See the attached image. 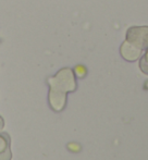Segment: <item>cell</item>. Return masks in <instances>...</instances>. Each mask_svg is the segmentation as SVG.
I'll use <instances>...</instances> for the list:
<instances>
[{"instance_id":"2","label":"cell","mask_w":148,"mask_h":160,"mask_svg":"<svg viewBox=\"0 0 148 160\" xmlns=\"http://www.w3.org/2000/svg\"><path fill=\"white\" fill-rule=\"evenodd\" d=\"M126 42L142 51L148 48V26H131L126 31Z\"/></svg>"},{"instance_id":"5","label":"cell","mask_w":148,"mask_h":160,"mask_svg":"<svg viewBox=\"0 0 148 160\" xmlns=\"http://www.w3.org/2000/svg\"><path fill=\"white\" fill-rule=\"evenodd\" d=\"M75 71H76V73L78 74V76H83L85 73H86V70H85L82 65H78V67H76Z\"/></svg>"},{"instance_id":"3","label":"cell","mask_w":148,"mask_h":160,"mask_svg":"<svg viewBox=\"0 0 148 160\" xmlns=\"http://www.w3.org/2000/svg\"><path fill=\"white\" fill-rule=\"evenodd\" d=\"M120 53L124 60H126V61H129V62H133V61H136L137 59H140L143 51L141 50V49L136 48L133 45H131L129 42L124 40L120 47Z\"/></svg>"},{"instance_id":"4","label":"cell","mask_w":148,"mask_h":160,"mask_svg":"<svg viewBox=\"0 0 148 160\" xmlns=\"http://www.w3.org/2000/svg\"><path fill=\"white\" fill-rule=\"evenodd\" d=\"M140 69L143 73L148 75V48L145 50V53L140 59Z\"/></svg>"},{"instance_id":"1","label":"cell","mask_w":148,"mask_h":160,"mask_svg":"<svg viewBox=\"0 0 148 160\" xmlns=\"http://www.w3.org/2000/svg\"><path fill=\"white\" fill-rule=\"evenodd\" d=\"M49 102L52 109L60 111L64 108L67 94L76 89V80L74 71L70 68L61 69L55 76L49 78Z\"/></svg>"}]
</instances>
